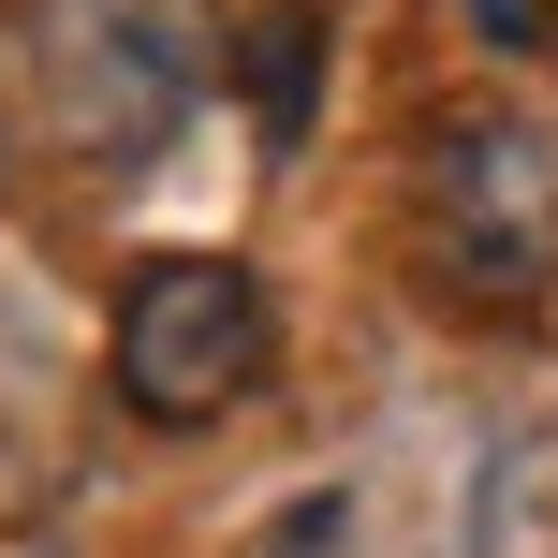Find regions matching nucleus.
I'll list each match as a JSON object with an SVG mask.
<instances>
[{
  "label": "nucleus",
  "mask_w": 558,
  "mask_h": 558,
  "mask_svg": "<svg viewBox=\"0 0 558 558\" xmlns=\"http://www.w3.org/2000/svg\"><path fill=\"white\" fill-rule=\"evenodd\" d=\"M412 251L441 308H514L558 294V133L514 104H441L412 133Z\"/></svg>",
  "instance_id": "nucleus-1"
},
{
  "label": "nucleus",
  "mask_w": 558,
  "mask_h": 558,
  "mask_svg": "<svg viewBox=\"0 0 558 558\" xmlns=\"http://www.w3.org/2000/svg\"><path fill=\"white\" fill-rule=\"evenodd\" d=\"M206 74H235V29H206V0H29V88L88 162H147Z\"/></svg>",
  "instance_id": "nucleus-2"
},
{
  "label": "nucleus",
  "mask_w": 558,
  "mask_h": 558,
  "mask_svg": "<svg viewBox=\"0 0 558 558\" xmlns=\"http://www.w3.org/2000/svg\"><path fill=\"white\" fill-rule=\"evenodd\" d=\"M265 353H279V308L251 265L221 251H147L118 279V412L133 426H221L265 397Z\"/></svg>",
  "instance_id": "nucleus-3"
},
{
  "label": "nucleus",
  "mask_w": 558,
  "mask_h": 558,
  "mask_svg": "<svg viewBox=\"0 0 558 558\" xmlns=\"http://www.w3.org/2000/svg\"><path fill=\"white\" fill-rule=\"evenodd\" d=\"M235 88H251L265 147H294L324 118V0H251L235 15Z\"/></svg>",
  "instance_id": "nucleus-4"
},
{
  "label": "nucleus",
  "mask_w": 558,
  "mask_h": 558,
  "mask_svg": "<svg viewBox=\"0 0 558 558\" xmlns=\"http://www.w3.org/2000/svg\"><path fill=\"white\" fill-rule=\"evenodd\" d=\"M251 558H367V544H353V500H338V485H308V500L279 514V530H265Z\"/></svg>",
  "instance_id": "nucleus-5"
},
{
  "label": "nucleus",
  "mask_w": 558,
  "mask_h": 558,
  "mask_svg": "<svg viewBox=\"0 0 558 558\" xmlns=\"http://www.w3.org/2000/svg\"><path fill=\"white\" fill-rule=\"evenodd\" d=\"M456 15L485 29L500 59H530V45H558V0H456Z\"/></svg>",
  "instance_id": "nucleus-6"
}]
</instances>
